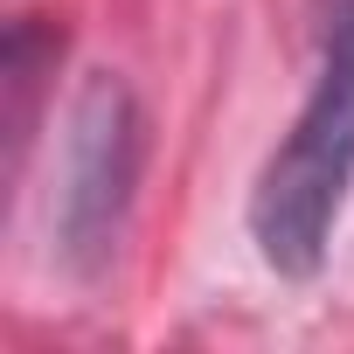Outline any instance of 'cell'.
<instances>
[{
  "label": "cell",
  "mask_w": 354,
  "mask_h": 354,
  "mask_svg": "<svg viewBox=\"0 0 354 354\" xmlns=\"http://www.w3.org/2000/svg\"><path fill=\"white\" fill-rule=\"evenodd\" d=\"M56 56H63V35L42 21V15H21L8 28V56H0V84H8V174L21 181L28 167V146H35V125H42V91L56 77Z\"/></svg>",
  "instance_id": "obj_3"
},
{
  "label": "cell",
  "mask_w": 354,
  "mask_h": 354,
  "mask_svg": "<svg viewBox=\"0 0 354 354\" xmlns=\"http://www.w3.org/2000/svg\"><path fill=\"white\" fill-rule=\"evenodd\" d=\"M139 174H146V111L118 70H91L63 125L56 202H49L56 264L70 278L91 285L111 271L125 223L139 209Z\"/></svg>",
  "instance_id": "obj_2"
},
{
  "label": "cell",
  "mask_w": 354,
  "mask_h": 354,
  "mask_svg": "<svg viewBox=\"0 0 354 354\" xmlns=\"http://www.w3.org/2000/svg\"><path fill=\"white\" fill-rule=\"evenodd\" d=\"M347 195H354V0H333L326 28H319V63H313L306 104L250 188L257 257L292 285L319 278Z\"/></svg>",
  "instance_id": "obj_1"
}]
</instances>
